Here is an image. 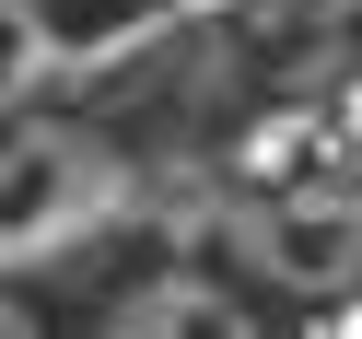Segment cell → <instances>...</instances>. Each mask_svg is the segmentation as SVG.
Segmentation results:
<instances>
[{"label": "cell", "mask_w": 362, "mask_h": 339, "mask_svg": "<svg viewBox=\"0 0 362 339\" xmlns=\"http://www.w3.org/2000/svg\"><path fill=\"white\" fill-rule=\"evenodd\" d=\"M94 339H304V316H281L257 281H245L234 258H211V246H175V258L129 269L117 292H105Z\"/></svg>", "instance_id": "cell-2"}, {"label": "cell", "mask_w": 362, "mask_h": 339, "mask_svg": "<svg viewBox=\"0 0 362 339\" xmlns=\"http://www.w3.org/2000/svg\"><path fill=\"white\" fill-rule=\"evenodd\" d=\"M141 24H82L71 0H0V129L47 117V94L71 71H94L105 47H129Z\"/></svg>", "instance_id": "cell-3"}, {"label": "cell", "mask_w": 362, "mask_h": 339, "mask_svg": "<svg viewBox=\"0 0 362 339\" xmlns=\"http://www.w3.org/2000/svg\"><path fill=\"white\" fill-rule=\"evenodd\" d=\"M152 211V164L105 117H12L0 129V281L71 269L82 246H117Z\"/></svg>", "instance_id": "cell-1"}, {"label": "cell", "mask_w": 362, "mask_h": 339, "mask_svg": "<svg viewBox=\"0 0 362 339\" xmlns=\"http://www.w3.org/2000/svg\"><path fill=\"white\" fill-rule=\"evenodd\" d=\"M0 339H47V316H35V304H12V292H0Z\"/></svg>", "instance_id": "cell-4"}]
</instances>
